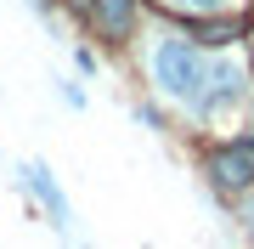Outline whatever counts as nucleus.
<instances>
[{"instance_id":"nucleus-1","label":"nucleus","mask_w":254,"mask_h":249,"mask_svg":"<svg viewBox=\"0 0 254 249\" xmlns=\"http://www.w3.org/2000/svg\"><path fill=\"white\" fill-rule=\"evenodd\" d=\"M153 85L170 102H181V108L198 113L203 108V85H209V63L198 57V46H187V40H158L153 46Z\"/></svg>"},{"instance_id":"nucleus-2","label":"nucleus","mask_w":254,"mask_h":249,"mask_svg":"<svg viewBox=\"0 0 254 249\" xmlns=\"http://www.w3.org/2000/svg\"><path fill=\"white\" fill-rule=\"evenodd\" d=\"M249 96V74L232 63V57H220V63H209V85H203V119H215V113H226L237 108V102Z\"/></svg>"},{"instance_id":"nucleus-3","label":"nucleus","mask_w":254,"mask_h":249,"mask_svg":"<svg viewBox=\"0 0 254 249\" xmlns=\"http://www.w3.org/2000/svg\"><path fill=\"white\" fill-rule=\"evenodd\" d=\"M209 181L226 187V193L254 187V136H237V142H226V148L209 159Z\"/></svg>"},{"instance_id":"nucleus-4","label":"nucleus","mask_w":254,"mask_h":249,"mask_svg":"<svg viewBox=\"0 0 254 249\" xmlns=\"http://www.w3.org/2000/svg\"><path fill=\"white\" fill-rule=\"evenodd\" d=\"M17 181L34 193L40 204H46V215H51V227H68L73 221V210H68V198H63V187L51 181V170L40 165V159H28V165H17Z\"/></svg>"},{"instance_id":"nucleus-5","label":"nucleus","mask_w":254,"mask_h":249,"mask_svg":"<svg viewBox=\"0 0 254 249\" xmlns=\"http://www.w3.org/2000/svg\"><path fill=\"white\" fill-rule=\"evenodd\" d=\"M130 17H136V0H96V23L108 34H130Z\"/></svg>"},{"instance_id":"nucleus-6","label":"nucleus","mask_w":254,"mask_h":249,"mask_svg":"<svg viewBox=\"0 0 254 249\" xmlns=\"http://www.w3.org/2000/svg\"><path fill=\"white\" fill-rule=\"evenodd\" d=\"M198 34H203V46H232V40L243 34V23H237V17H226V23H203Z\"/></svg>"},{"instance_id":"nucleus-7","label":"nucleus","mask_w":254,"mask_h":249,"mask_svg":"<svg viewBox=\"0 0 254 249\" xmlns=\"http://www.w3.org/2000/svg\"><path fill=\"white\" fill-rule=\"evenodd\" d=\"M170 6H181V11H198V17H209V11L220 6V0H170Z\"/></svg>"},{"instance_id":"nucleus-8","label":"nucleus","mask_w":254,"mask_h":249,"mask_svg":"<svg viewBox=\"0 0 254 249\" xmlns=\"http://www.w3.org/2000/svg\"><path fill=\"white\" fill-rule=\"evenodd\" d=\"M57 91H63V102H68V108H85V91H79V85H57Z\"/></svg>"},{"instance_id":"nucleus-9","label":"nucleus","mask_w":254,"mask_h":249,"mask_svg":"<svg viewBox=\"0 0 254 249\" xmlns=\"http://www.w3.org/2000/svg\"><path fill=\"white\" fill-rule=\"evenodd\" d=\"M28 6H34V11H46V0H28Z\"/></svg>"}]
</instances>
